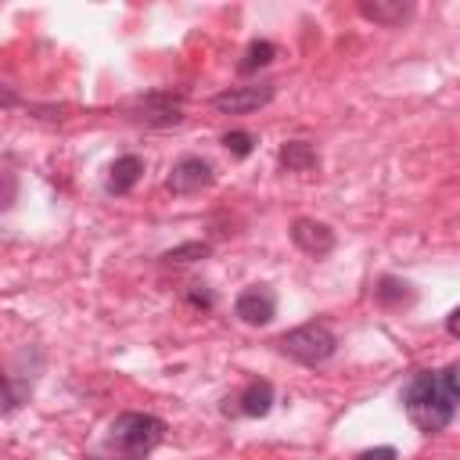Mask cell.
Instances as JSON below:
<instances>
[{"instance_id": "obj_14", "label": "cell", "mask_w": 460, "mask_h": 460, "mask_svg": "<svg viewBox=\"0 0 460 460\" xmlns=\"http://www.w3.org/2000/svg\"><path fill=\"white\" fill-rule=\"evenodd\" d=\"M273 58H277V47H273L270 40H255V43H248L244 58L237 61V72H241V75H252V72L266 68V65H270Z\"/></svg>"}, {"instance_id": "obj_8", "label": "cell", "mask_w": 460, "mask_h": 460, "mask_svg": "<svg viewBox=\"0 0 460 460\" xmlns=\"http://www.w3.org/2000/svg\"><path fill=\"white\" fill-rule=\"evenodd\" d=\"M291 241H295V248H302L305 255H313V259H323V255H331L334 252V244H338V237H334V230L327 226V223H320V219H309V216H298L295 223H291Z\"/></svg>"}, {"instance_id": "obj_9", "label": "cell", "mask_w": 460, "mask_h": 460, "mask_svg": "<svg viewBox=\"0 0 460 460\" xmlns=\"http://www.w3.org/2000/svg\"><path fill=\"white\" fill-rule=\"evenodd\" d=\"M273 399H277V392H273V385L266 381V377H252L241 392H237V413H244V417H266L270 410H273Z\"/></svg>"}, {"instance_id": "obj_7", "label": "cell", "mask_w": 460, "mask_h": 460, "mask_svg": "<svg viewBox=\"0 0 460 460\" xmlns=\"http://www.w3.org/2000/svg\"><path fill=\"white\" fill-rule=\"evenodd\" d=\"M212 183H216V172H212V165H208L205 158H198V155H183V158H176L172 169H169V190L180 194V198L198 194V190H205V187H212Z\"/></svg>"}, {"instance_id": "obj_17", "label": "cell", "mask_w": 460, "mask_h": 460, "mask_svg": "<svg viewBox=\"0 0 460 460\" xmlns=\"http://www.w3.org/2000/svg\"><path fill=\"white\" fill-rule=\"evenodd\" d=\"M187 302L198 305V309H212V305H216V295H212L205 284H190V288H187Z\"/></svg>"}, {"instance_id": "obj_2", "label": "cell", "mask_w": 460, "mask_h": 460, "mask_svg": "<svg viewBox=\"0 0 460 460\" xmlns=\"http://www.w3.org/2000/svg\"><path fill=\"white\" fill-rule=\"evenodd\" d=\"M165 431H169V424L162 417L140 413V410H126L108 424L101 449L108 456H115V460H144L165 442Z\"/></svg>"}, {"instance_id": "obj_16", "label": "cell", "mask_w": 460, "mask_h": 460, "mask_svg": "<svg viewBox=\"0 0 460 460\" xmlns=\"http://www.w3.org/2000/svg\"><path fill=\"white\" fill-rule=\"evenodd\" d=\"M255 133H248V129H230V133H223V147L234 155V158H248L252 151H255Z\"/></svg>"}, {"instance_id": "obj_11", "label": "cell", "mask_w": 460, "mask_h": 460, "mask_svg": "<svg viewBox=\"0 0 460 460\" xmlns=\"http://www.w3.org/2000/svg\"><path fill=\"white\" fill-rule=\"evenodd\" d=\"M356 7H359V14H363L367 22L385 25V29L402 25V22L413 14V4H406V0H359Z\"/></svg>"}, {"instance_id": "obj_12", "label": "cell", "mask_w": 460, "mask_h": 460, "mask_svg": "<svg viewBox=\"0 0 460 460\" xmlns=\"http://www.w3.org/2000/svg\"><path fill=\"white\" fill-rule=\"evenodd\" d=\"M280 165L288 172H313L320 165V151L309 140H284L280 144Z\"/></svg>"}, {"instance_id": "obj_3", "label": "cell", "mask_w": 460, "mask_h": 460, "mask_svg": "<svg viewBox=\"0 0 460 460\" xmlns=\"http://www.w3.org/2000/svg\"><path fill=\"white\" fill-rule=\"evenodd\" d=\"M277 349H280L288 359L302 363V367H320V363H327V359L338 352V334H334L327 323L309 320V323H302V327L284 331V334L277 338Z\"/></svg>"}, {"instance_id": "obj_6", "label": "cell", "mask_w": 460, "mask_h": 460, "mask_svg": "<svg viewBox=\"0 0 460 460\" xmlns=\"http://www.w3.org/2000/svg\"><path fill=\"white\" fill-rule=\"evenodd\" d=\"M234 316L248 327H266L277 316V295L266 284H248L237 298H234Z\"/></svg>"}, {"instance_id": "obj_1", "label": "cell", "mask_w": 460, "mask_h": 460, "mask_svg": "<svg viewBox=\"0 0 460 460\" xmlns=\"http://www.w3.org/2000/svg\"><path fill=\"white\" fill-rule=\"evenodd\" d=\"M399 399L417 431H446L460 413V363H449L442 370H417L402 385Z\"/></svg>"}, {"instance_id": "obj_13", "label": "cell", "mask_w": 460, "mask_h": 460, "mask_svg": "<svg viewBox=\"0 0 460 460\" xmlns=\"http://www.w3.org/2000/svg\"><path fill=\"white\" fill-rule=\"evenodd\" d=\"M374 298H377V305H385V309H406V305H413L417 291H413L406 280L385 273V277L377 280V288H374Z\"/></svg>"}, {"instance_id": "obj_19", "label": "cell", "mask_w": 460, "mask_h": 460, "mask_svg": "<svg viewBox=\"0 0 460 460\" xmlns=\"http://www.w3.org/2000/svg\"><path fill=\"white\" fill-rule=\"evenodd\" d=\"M446 331H449V338H456V341H460V305L446 316Z\"/></svg>"}, {"instance_id": "obj_4", "label": "cell", "mask_w": 460, "mask_h": 460, "mask_svg": "<svg viewBox=\"0 0 460 460\" xmlns=\"http://www.w3.org/2000/svg\"><path fill=\"white\" fill-rule=\"evenodd\" d=\"M129 119L144 122V126H155V129L180 126L183 122V97L172 93V90H151V93H144L129 104Z\"/></svg>"}, {"instance_id": "obj_5", "label": "cell", "mask_w": 460, "mask_h": 460, "mask_svg": "<svg viewBox=\"0 0 460 460\" xmlns=\"http://www.w3.org/2000/svg\"><path fill=\"white\" fill-rule=\"evenodd\" d=\"M277 86L273 83H252V86H226L212 97V108L219 115H248L255 108H266L273 101Z\"/></svg>"}, {"instance_id": "obj_10", "label": "cell", "mask_w": 460, "mask_h": 460, "mask_svg": "<svg viewBox=\"0 0 460 460\" xmlns=\"http://www.w3.org/2000/svg\"><path fill=\"white\" fill-rule=\"evenodd\" d=\"M140 176H144V158H140V155H122V158L111 162L104 190L115 194V198H122V194H129V190L140 183Z\"/></svg>"}, {"instance_id": "obj_15", "label": "cell", "mask_w": 460, "mask_h": 460, "mask_svg": "<svg viewBox=\"0 0 460 460\" xmlns=\"http://www.w3.org/2000/svg\"><path fill=\"white\" fill-rule=\"evenodd\" d=\"M208 252H212V248H208V241H183V244L169 248V252L162 255V262H165V266H187V262L205 259Z\"/></svg>"}, {"instance_id": "obj_18", "label": "cell", "mask_w": 460, "mask_h": 460, "mask_svg": "<svg viewBox=\"0 0 460 460\" xmlns=\"http://www.w3.org/2000/svg\"><path fill=\"white\" fill-rule=\"evenodd\" d=\"M352 460H399L395 446H374V449H359Z\"/></svg>"}]
</instances>
